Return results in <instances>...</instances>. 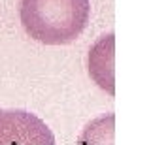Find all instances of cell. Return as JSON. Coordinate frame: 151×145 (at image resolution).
Here are the masks:
<instances>
[{
    "label": "cell",
    "mask_w": 151,
    "mask_h": 145,
    "mask_svg": "<svg viewBox=\"0 0 151 145\" xmlns=\"http://www.w3.org/2000/svg\"><path fill=\"white\" fill-rule=\"evenodd\" d=\"M19 17L32 40L45 45H66L87 29L91 0H21Z\"/></svg>",
    "instance_id": "1"
},
{
    "label": "cell",
    "mask_w": 151,
    "mask_h": 145,
    "mask_svg": "<svg viewBox=\"0 0 151 145\" xmlns=\"http://www.w3.org/2000/svg\"><path fill=\"white\" fill-rule=\"evenodd\" d=\"M0 145H55V136L27 109H0Z\"/></svg>",
    "instance_id": "2"
},
{
    "label": "cell",
    "mask_w": 151,
    "mask_h": 145,
    "mask_svg": "<svg viewBox=\"0 0 151 145\" xmlns=\"http://www.w3.org/2000/svg\"><path fill=\"white\" fill-rule=\"evenodd\" d=\"M113 134H115V115H100L85 124L76 145H115Z\"/></svg>",
    "instance_id": "3"
},
{
    "label": "cell",
    "mask_w": 151,
    "mask_h": 145,
    "mask_svg": "<svg viewBox=\"0 0 151 145\" xmlns=\"http://www.w3.org/2000/svg\"><path fill=\"white\" fill-rule=\"evenodd\" d=\"M110 41H113L111 32L108 36H102V38L94 44V47L89 51V74H91V77L104 89V91H108L110 94H113V83L108 81L106 74H100V72H106V53L113 47V44L108 47Z\"/></svg>",
    "instance_id": "4"
}]
</instances>
